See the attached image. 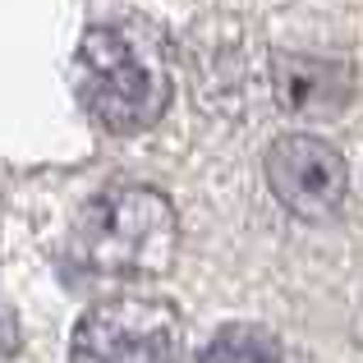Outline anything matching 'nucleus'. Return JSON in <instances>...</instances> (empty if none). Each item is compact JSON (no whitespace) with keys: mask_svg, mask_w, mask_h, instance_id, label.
<instances>
[{"mask_svg":"<svg viewBox=\"0 0 363 363\" xmlns=\"http://www.w3.org/2000/svg\"><path fill=\"white\" fill-rule=\"evenodd\" d=\"M179 221L166 194L116 184L88 198L74 225V257L106 276H157L175 262Z\"/></svg>","mask_w":363,"mask_h":363,"instance_id":"obj_1","label":"nucleus"},{"mask_svg":"<svg viewBox=\"0 0 363 363\" xmlns=\"http://www.w3.org/2000/svg\"><path fill=\"white\" fill-rule=\"evenodd\" d=\"M276 97L290 116H336L350 101V65L318 60V55H281Z\"/></svg>","mask_w":363,"mask_h":363,"instance_id":"obj_5","label":"nucleus"},{"mask_svg":"<svg viewBox=\"0 0 363 363\" xmlns=\"http://www.w3.org/2000/svg\"><path fill=\"white\" fill-rule=\"evenodd\" d=\"M83 101L111 133H143L161 120L170 97L166 69L120 28H88L79 46Z\"/></svg>","mask_w":363,"mask_h":363,"instance_id":"obj_2","label":"nucleus"},{"mask_svg":"<svg viewBox=\"0 0 363 363\" xmlns=\"http://www.w3.org/2000/svg\"><path fill=\"white\" fill-rule=\"evenodd\" d=\"M179 318L166 299L120 294L83 313L74 331V363H170Z\"/></svg>","mask_w":363,"mask_h":363,"instance_id":"obj_3","label":"nucleus"},{"mask_svg":"<svg viewBox=\"0 0 363 363\" xmlns=\"http://www.w3.org/2000/svg\"><path fill=\"white\" fill-rule=\"evenodd\" d=\"M267 184L299 221H327L345 203L350 170L331 143L313 133H285L267 152Z\"/></svg>","mask_w":363,"mask_h":363,"instance_id":"obj_4","label":"nucleus"},{"mask_svg":"<svg viewBox=\"0 0 363 363\" xmlns=\"http://www.w3.org/2000/svg\"><path fill=\"white\" fill-rule=\"evenodd\" d=\"M198 363H285V350L267 327H248L244 322V327L216 331Z\"/></svg>","mask_w":363,"mask_h":363,"instance_id":"obj_6","label":"nucleus"}]
</instances>
